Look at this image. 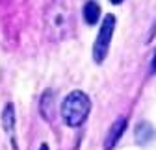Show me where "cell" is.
Instances as JSON below:
<instances>
[{"instance_id":"1","label":"cell","mask_w":156,"mask_h":150,"mask_svg":"<svg viewBox=\"0 0 156 150\" xmlns=\"http://www.w3.org/2000/svg\"><path fill=\"white\" fill-rule=\"evenodd\" d=\"M45 30L50 39L62 41L73 33V11L63 0H52L45 11Z\"/></svg>"},{"instance_id":"2","label":"cell","mask_w":156,"mask_h":150,"mask_svg":"<svg viewBox=\"0 0 156 150\" xmlns=\"http://www.w3.org/2000/svg\"><path fill=\"white\" fill-rule=\"evenodd\" d=\"M60 111H62V117H63L67 126L78 128L80 124H84V121L89 115L91 100H89V97L84 91H73L63 98Z\"/></svg>"},{"instance_id":"3","label":"cell","mask_w":156,"mask_h":150,"mask_svg":"<svg viewBox=\"0 0 156 150\" xmlns=\"http://www.w3.org/2000/svg\"><path fill=\"white\" fill-rule=\"evenodd\" d=\"M113 30H115V17L113 15H106L102 24H101L99 35H97V39H95V45H93V60H95V63L101 65L106 60L112 37H113Z\"/></svg>"},{"instance_id":"4","label":"cell","mask_w":156,"mask_h":150,"mask_svg":"<svg viewBox=\"0 0 156 150\" xmlns=\"http://www.w3.org/2000/svg\"><path fill=\"white\" fill-rule=\"evenodd\" d=\"M125 130H126V117L117 119V121L112 124L110 132H108V135H106V141H104V150H112V148L117 145V141H119V137L123 135Z\"/></svg>"},{"instance_id":"5","label":"cell","mask_w":156,"mask_h":150,"mask_svg":"<svg viewBox=\"0 0 156 150\" xmlns=\"http://www.w3.org/2000/svg\"><path fill=\"white\" fill-rule=\"evenodd\" d=\"M154 135H156V132H154L152 124H149V122L143 121V122H140L138 126H136V141H138L140 145L151 143L154 139Z\"/></svg>"},{"instance_id":"6","label":"cell","mask_w":156,"mask_h":150,"mask_svg":"<svg viewBox=\"0 0 156 150\" xmlns=\"http://www.w3.org/2000/svg\"><path fill=\"white\" fill-rule=\"evenodd\" d=\"M101 17V6L95 2V0H87L84 6V19L87 24H97Z\"/></svg>"},{"instance_id":"7","label":"cell","mask_w":156,"mask_h":150,"mask_svg":"<svg viewBox=\"0 0 156 150\" xmlns=\"http://www.w3.org/2000/svg\"><path fill=\"white\" fill-rule=\"evenodd\" d=\"M2 124H4V130L8 134L13 135V130H15V107L13 104H8L2 111Z\"/></svg>"},{"instance_id":"8","label":"cell","mask_w":156,"mask_h":150,"mask_svg":"<svg viewBox=\"0 0 156 150\" xmlns=\"http://www.w3.org/2000/svg\"><path fill=\"white\" fill-rule=\"evenodd\" d=\"M54 106V95H52V91L48 89V91H45V95L41 97V102H39V109H41V115L47 119V121H52V117H50V107Z\"/></svg>"},{"instance_id":"9","label":"cell","mask_w":156,"mask_h":150,"mask_svg":"<svg viewBox=\"0 0 156 150\" xmlns=\"http://www.w3.org/2000/svg\"><path fill=\"white\" fill-rule=\"evenodd\" d=\"M151 70H152V72H156V52H154V56H152V61H151Z\"/></svg>"},{"instance_id":"10","label":"cell","mask_w":156,"mask_h":150,"mask_svg":"<svg viewBox=\"0 0 156 150\" xmlns=\"http://www.w3.org/2000/svg\"><path fill=\"white\" fill-rule=\"evenodd\" d=\"M110 2H112V4H115V6H117V4H121V2H123V0H110Z\"/></svg>"},{"instance_id":"11","label":"cell","mask_w":156,"mask_h":150,"mask_svg":"<svg viewBox=\"0 0 156 150\" xmlns=\"http://www.w3.org/2000/svg\"><path fill=\"white\" fill-rule=\"evenodd\" d=\"M39 150H48V146L47 145H41V148H39Z\"/></svg>"}]
</instances>
